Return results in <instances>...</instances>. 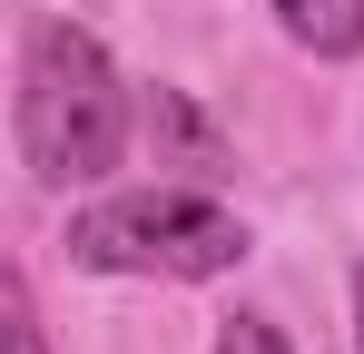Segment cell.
<instances>
[{"mask_svg": "<svg viewBox=\"0 0 364 354\" xmlns=\"http://www.w3.org/2000/svg\"><path fill=\"white\" fill-rule=\"evenodd\" d=\"M355 354H364V256H355Z\"/></svg>", "mask_w": 364, "mask_h": 354, "instance_id": "cell-7", "label": "cell"}, {"mask_svg": "<svg viewBox=\"0 0 364 354\" xmlns=\"http://www.w3.org/2000/svg\"><path fill=\"white\" fill-rule=\"evenodd\" d=\"M207 354H296V345L276 335V315L237 305V315H217V345H207Z\"/></svg>", "mask_w": 364, "mask_h": 354, "instance_id": "cell-6", "label": "cell"}, {"mask_svg": "<svg viewBox=\"0 0 364 354\" xmlns=\"http://www.w3.org/2000/svg\"><path fill=\"white\" fill-rule=\"evenodd\" d=\"M0 354H50L40 305H30V276H0Z\"/></svg>", "mask_w": 364, "mask_h": 354, "instance_id": "cell-5", "label": "cell"}, {"mask_svg": "<svg viewBox=\"0 0 364 354\" xmlns=\"http://www.w3.org/2000/svg\"><path fill=\"white\" fill-rule=\"evenodd\" d=\"M246 217L227 197H207L197 177L168 187H119V197H89L60 227V256L79 276H158V286H207V276H237L246 266Z\"/></svg>", "mask_w": 364, "mask_h": 354, "instance_id": "cell-2", "label": "cell"}, {"mask_svg": "<svg viewBox=\"0 0 364 354\" xmlns=\"http://www.w3.org/2000/svg\"><path fill=\"white\" fill-rule=\"evenodd\" d=\"M138 128H148V148H158V168H187L197 187H207L217 168H227V138H217V128L197 118V99H187V89H168V79H158V89L138 99Z\"/></svg>", "mask_w": 364, "mask_h": 354, "instance_id": "cell-3", "label": "cell"}, {"mask_svg": "<svg viewBox=\"0 0 364 354\" xmlns=\"http://www.w3.org/2000/svg\"><path fill=\"white\" fill-rule=\"evenodd\" d=\"M305 59H364V0H266Z\"/></svg>", "mask_w": 364, "mask_h": 354, "instance_id": "cell-4", "label": "cell"}, {"mask_svg": "<svg viewBox=\"0 0 364 354\" xmlns=\"http://www.w3.org/2000/svg\"><path fill=\"white\" fill-rule=\"evenodd\" d=\"M10 138H20V168L40 177L50 197H79L99 177L128 168V138H138V99H128L119 59L99 30H79L60 10H40L20 30V89H10Z\"/></svg>", "mask_w": 364, "mask_h": 354, "instance_id": "cell-1", "label": "cell"}]
</instances>
